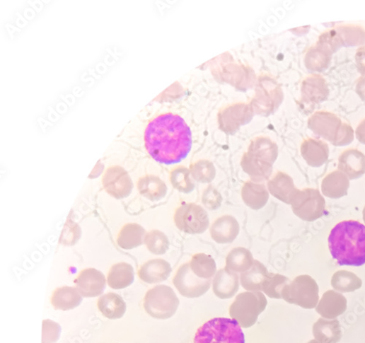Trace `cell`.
<instances>
[{
    "mask_svg": "<svg viewBox=\"0 0 365 343\" xmlns=\"http://www.w3.org/2000/svg\"><path fill=\"white\" fill-rule=\"evenodd\" d=\"M98 307L101 313L110 320L122 318L127 310V305L122 297L112 292L100 297Z\"/></svg>",
    "mask_w": 365,
    "mask_h": 343,
    "instance_id": "obj_31",
    "label": "cell"
},
{
    "mask_svg": "<svg viewBox=\"0 0 365 343\" xmlns=\"http://www.w3.org/2000/svg\"><path fill=\"white\" fill-rule=\"evenodd\" d=\"M289 282V279L282 274L269 273V276L262 286V291L270 298L282 299L283 289Z\"/></svg>",
    "mask_w": 365,
    "mask_h": 343,
    "instance_id": "obj_37",
    "label": "cell"
},
{
    "mask_svg": "<svg viewBox=\"0 0 365 343\" xmlns=\"http://www.w3.org/2000/svg\"><path fill=\"white\" fill-rule=\"evenodd\" d=\"M330 89L325 79L318 74L306 78L302 86L303 99L307 103L319 104L327 100Z\"/></svg>",
    "mask_w": 365,
    "mask_h": 343,
    "instance_id": "obj_19",
    "label": "cell"
},
{
    "mask_svg": "<svg viewBox=\"0 0 365 343\" xmlns=\"http://www.w3.org/2000/svg\"><path fill=\"white\" fill-rule=\"evenodd\" d=\"M176 227L189 235L203 234L210 225L209 214L202 206L195 203H182L174 214Z\"/></svg>",
    "mask_w": 365,
    "mask_h": 343,
    "instance_id": "obj_8",
    "label": "cell"
},
{
    "mask_svg": "<svg viewBox=\"0 0 365 343\" xmlns=\"http://www.w3.org/2000/svg\"><path fill=\"white\" fill-rule=\"evenodd\" d=\"M355 135L359 142L365 145V119H364L357 126L355 131Z\"/></svg>",
    "mask_w": 365,
    "mask_h": 343,
    "instance_id": "obj_44",
    "label": "cell"
},
{
    "mask_svg": "<svg viewBox=\"0 0 365 343\" xmlns=\"http://www.w3.org/2000/svg\"><path fill=\"white\" fill-rule=\"evenodd\" d=\"M61 327L52 320L42 322V343H56L61 334Z\"/></svg>",
    "mask_w": 365,
    "mask_h": 343,
    "instance_id": "obj_40",
    "label": "cell"
},
{
    "mask_svg": "<svg viewBox=\"0 0 365 343\" xmlns=\"http://www.w3.org/2000/svg\"><path fill=\"white\" fill-rule=\"evenodd\" d=\"M83 297L76 288L62 286L57 289L52 296V303L56 310H71L79 307Z\"/></svg>",
    "mask_w": 365,
    "mask_h": 343,
    "instance_id": "obj_28",
    "label": "cell"
},
{
    "mask_svg": "<svg viewBox=\"0 0 365 343\" xmlns=\"http://www.w3.org/2000/svg\"><path fill=\"white\" fill-rule=\"evenodd\" d=\"M243 201L250 209L258 211L265 207L269 200V192L263 184L246 181L241 190Z\"/></svg>",
    "mask_w": 365,
    "mask_h": 343,
    "instance_id": "obj_21",
    "label": "cell"
},
{
    "mask_svg": "<svg viewBox=\"0 0 365 343\" xmlns=\"http://www.w3.org/2000/svg\"><path fill=\"white\" fill-rule=\"evenodd\" d=\"M267 190L272 197L287 204H291L296 194L299 191L296 188L291 177L283 172H278L268 180Z\"/></svg>",
    "mask_w": 365,
    "mask_h": 343,
    "instance_id": "obj_17",
    "label": "cell"
},
{
    "mask_svg": "<svg viewBox=\"0 0 365 343\" xmlns=\"http://www.w3.org/2000/svg\"><path fill=\"white\" fill-rule=\"evenodd\" d=\"M315 339L322 343H337L342 338V330L338 320L318 318L313 327Z\"/></svg>",
    "mask_w": 365,
    "mask_h": 343,
    "instance_id": "obj_26",
    "label": "cell"
},
{
    "mask_svg": "<svg viewBox=\"0 0 365 343\" xmlns=\"http://www.w3.org/2000/svg\"><path fill=\"white\" fill-rule=\"evenodd\" d=\"M355 62L358 73L365 76V47L359 48L355 54Z\"/></svg>",
    "mask_w": 365,
    "mask_h": 343,
    "instance_id": "obj_42",
    "label": "cell"
},
{
    "mask_svg": "<svg viewBox=\"0 0 365 343\" xmlns=\"http://www.w3.org/2000/svg\"><path fill=\"white\" fill-rule=\"evenodd\" d=\"M355 91L361 100L365 103V76H361L357 80Z\"/></svg>",
    "mask_w": 365,
    "mask_h": 343,
    "instance_id": "obj_43",
    "label": "cell"
},
{
    "mask_svg": "<svg viewBox=\"0 0 365 343\" xmlns=\"http://www.w3.org/2000/svg\"><path fill=\"white\" fill-rule=\"evenodd\" d=\"M363 219H364V221L365 223V207H364V209L363 210Z\"/></svg>",
    "mask_w": 365,
    "mask_h": 343,
    "instance_id": "obj_46",
    "label": "cell"
},
{
    "mask_svg": "<svg viewBox=\"0 0 365 343\" xmlns=\"http://www.w3.org/2000/svg\"><path fill=\"white\" fill-rule=\"evenodd\" d=\"M241 328L233 319L215 318L197 330L194 343H245Z\"/></svg>",
    "mask_w": 365,
    "mask_h": 343,
    "instance_id": "obj_4",
    "label": "cell"
},
{
    "mask_svg": "<svg viewBox=\"0 0 365 343\" xmlns=\"http://www.w3.org/2000/svg\"><path fill=\"white\" fill-rule=\"evenodd\" d=\"M291 205L294 214L305 221H313L321 218L325 211V199L315 189L299 190Z\"/></svg>",
    "mask_w": 365,
    "mask_h": 343,
    "instance_id": "obj_9",
    "label": "cell"
},
{
    "mask_svg": "<svg viewBox=\"0 0 365 343\" xmlns=\"http://www.w3.org/2000/svg\"><path fill=\"white\" fill-rule=\"evenodd\" d=\"M173 283L182 296L194 299L199 298L210 289L212 279L198 278L192 271L190 263H186L177 269Z\"/></svg>",
    "mask_w": 365,
    "mask_h": 343,
    "instance_id": "obj_10",
    "label": "cell"
},
{
    "mask_svg": "<svg viewBox=\"0 0 365 343\" xmlns=\"http://www.w3.org/2000/svg\"><path fill=\"white\" fill-rule=\"evenodd\" d=\"M331 284L339 293L353 292L361 287V279L352 272L340 270L332 278Z\"/></svg>",
    "mask_w": 365,
    "mask_h": 343,
    "instance_id": "obj_35",
    "label": "cell"
},
{
    "mask_svg": "<svg viewBox=\"0 0 365 343\" xmlns=\"http://www.w3.org/2000/svg\"><path fill=\"white\" fill-rule=\"evenodd\" d=\"M308 128L315 134L330 142L334 146L343 147L354 139L352 127L328 111H318L308 120Z\"/></svg>",
    "mask_w": 365,
    "mask_h": 343,
    "instance_id": "obj_3",
    "label": "cell"
},
{
    "mask_svg": "<svg viewBox=\"0 0 365 343\" xmlns=\"http://www.w3.org/2000/svg\"><path fill=\"white\" fill-rule=\"evenodd\" d=\"M76 289L82 296L93 298L100 296L106 286L105 274L95 268L82 270L75 280Z\"/></svg>",
    "mask_w": 365,
    "mask_h": 343,
    "instance_id": "obj_12",
    "label": "cell"
},
{
    "mask_svg": "<svg viewBox=\"0 0 365 343\" xmlns=\"http://www.w3.org/2000/svg\"><path fill=\"white\" fill-rule=\"evenodd\" d=\"M172 267L163 259H154L144 263L139 270L140 279L149 284L166 281L170 277Z\"/></svg>",
    "mask_w": 365,
    "mask_h": 343,
    "instance_id": "obj_18",
    "label": "cell"
},
{
    "mask_svg": "<svg viewBox=\"0 0 365 343\" xmlns=\"http://www.w3.org/2000/svg\"><path fill=\"white\" fill-rule=\"evenodd\" d=\"M139 193L147 199L156 202L163 199L168 193L166 182L155 175H146L138 182Z\"/></svg>",
    "mask_w": 365,
    "mask_h": 343,
    "instance_id": "obj_30",
    "label": "cell"
},
{
    "mask_svg": "<svg viewBox=\"0 0 365 343\" xmlns=\"http://www.w3.org/2000/svg\"><path fill=\"white\" fill-rule=\"evenodd\" d=\"M212 239L219 244L232 243L240 233L238 220L229 215L218 218L210 227Z\"/></svg>",
    "mask_w": 365,
    "mask_h": 343,
    "instance_id": "obj_13",
    "label": "cell"
},
{
    "mask_svg": "<svg viewBox=\"0 0 365 343\" xmlns=\"http://www.w3.org/2000/svg\"><path fill=\"white\" fill-rule=\"evenodd\" d=\"M222 199L221 194L213 186H209L205 190L202 196V202L204 207L211 211L219 209Z\"/></svg>",
    "mask_w": 365,
    "mask_h": 343,
    "instance_id": "obj_41",
    "label": "cell"
},
{
    "mask_svg": "<svg viewBox=\"0 0 365 343\" xmlns=\"http://www.w3.org/2000/svg\"><path fill=\"white\" fill-rule=\"evenodd\" d=\"M344 47H362L365 45V29L357 25H340L334 28Z\"/></svg>",
    "mask_w": 365,
    "mask_h": 343,
    "instance_id": "obj_33",
    "label": "cell"
},
{
    "mask_svg": "<svg viewBox=\"0 0 365 343\" xmlns=\"http://www.w3.org/2000/svg\"><path fill=\"white\" fill-rule=\"evenodd\" d=\"M241 167L252 181L258 184L269 180L272 173V165L249 153L244 154Z\"/></svg>",
    "mask_w": 365,
    "mask_h": 343,
    "instance_id": "obj_22",
    "label": "cell"
},
{
    "mask_svg": "<svg viewBox=\"0 0 365 343\" xmlns=\"http://www.w3.org/2000/svg\"><path fill=\"white\" fill-rule=\"evenodd\" d=\"M349 188V178L340 170L328 174L322 184L323 193L332 199H338L347 195Z\"/></svg>",
    "mask_w": 365,
    "mask_h": 343,
    "instance_id": "obj_25",
    "label": "cell"
},
{
    "mask_svg": "<svg viewBox=\"0 0 365 343\" xmlns=\"http://www.w3.org/2000/svg\"><path fill=\"white\" fill-rule=\"evenodd\" d=\"M282 299L304 309L315 308L319 300L318 286L312 277L303 274L296 277L284 288Z\"/></svg>",
    "mask_w": 365,
    "mask_h": 343,
    "instance_id": "obj_7",
    "label": "cell"
},
{
    "mask_svg": "<svg viewBox=\"0 0 365 343\" xmlns=\"http://www.w3.org/2000/svg\"><path fill=\"white\" fill-rule=\"evenodd\" d=\"M134 280L133 267L126 262L112 265L108 274V284L116 290L124 289L131 286Z\"/></svg>",
    "mask_w": 365,
    "mask_h": 343,
    "instance_id": "obj_29",
    "label": "cell"
},
{
    "mask_svg": "<svg viewBox=\"0 0 365 343\" xmlns=\"http://www.w3.org/2000/svg\"><path fill=\"white\" fill-rule=\"evenodd\" d=\"M267 300L261 291L239 293L230 307V315L241 327L248 329L257 322L259 315L266 309Z\"/></svg>",
    "mask_w": 365,
    "mask_h": 343,
    "instance_id": "obj_5",
    "label": "cell"
},
{
    "mask_svg": "<svg viewBox=\"0 0 365 343\" xmlns=\"http://www.w3.org/2000/svg\"><path fill=\"white\" fill-rule=\"evenodd\" d=\"M338 170L350 180L361 177L365 173V155L355 149L344 151L339 156Z\"/></svg>",
    "mask_w": 365,
    "mask_h": 343,
    "instance_id": "obj_16",
    "label": "cell"
},
{
    "mask_svg": "<svg viewBox=\"0 0 365 343\" xmlns=\"http://www.w3.org/2000/svg\"><path fill=\"white\" fill-rule=\"evenodd\" d=\"M239 287L240 278L238 273L225 267L216 272L213 281V291L219 299L233 298L238 291Z\"/></svg>",
    "mask_w": 365,
    "mask_h": 343,
    "instance_id": "obj_15",
    "label": "cell"
},
{
    "mask_svg": "<svg viewBox=\"0 0 365 343\" xmlns=\"http://www.w3.org/2000/svg\"><path fill=\"white\" fill-rule=\"evenodd\" d=\"M179 303L178 297L171 287L158 285L147 291L144 306L153 318L166 320L175 315Z\"/></svg>",
    "mask_w": 365,
    "mask_h": 343,
    "instance_id": "obj_6",
    "label": "cell"
},
{
    "mask_svg": "<svg viewBox=\"0 0 365 343\" xmlns=\"http://www.w3.org/2000/svg\"><path fill=\"white\" fill-rule=\"evenodd\" d=\"M214 165L208 161H200L191 166V175L193 179L202 184H209L216 177Z\"/></svg>",
    "mask_w": 365,
    "mask_h": 343,
    "instance_id": "obj_39",
    "label": "cell"
},
{
    "mask_svg": "<svg viewBox=\"0 0 365 343\" xmlns=\"http://www.w3.org/2000/svg\"><path fill=\"white\" fill-rule=\"evenodd\" d=\"M332 55L331 51L325 45L316 43L306 55V66L311 72H324L330 66Z\"/></svg>",
    "mask_w": 365,
    "mask_h": 343,
    "instance_id": "obj_23",
    "label": "cell"
},
{
    "mask_svg": "<svg viewBox=\"0 0 365 343\" xmlns=\"http://www.w3.org/2000/svg\"><path fill=\"white\" fill-rule=\"evenodd\" d=\"M301 151L307 164L313 168H319L325 165L330 155L328 145L321 140L314 139L305 140L301 145Z\"/></svg>",
    "mask_w": 365,
    "mask_h": 343,
    "instance_id": "obj_20",
    "label": "cell"
},
{
    "mask_svg": "<svg viewBox=\"0 0 365 343\" xmlns=\"http://www.w3.org/2000/svg\"><path fill=\"white\" fill-rule=\"evenodd\" d=\"M308 343H322V342L318 341L317 339H312L310 342H308Z\"/></svg>",
    "mask_w": 365,
    "mask_h": 343,
    "instance_id": "obj_45",
    "label": "cell"
},
{
    "mask_svg": "<svg viewBox=\"0 0 365 343\" xmlns=\"http://www.w3.org/2000/svg\"><path fill=\"white\" fill-rule=\"evenodd\" d=\"M145 146L156 162L167 165L178 164L192 150V132L180 117L173 113L163 114L148 124Z\"/></svg>",
    "mask_w": 365,
    "mask_h": 343,
    "instance_id": "obj_1",
    "label": "cell"
},
{
    "mask_svg": "<svg viewBox=\"0 0 365 343\" xmlns=\"http://www.w3.org/2000/svg\"><path fill=\"white\" fill-rule=\"evenodd\" d=\"M347 309L346 297L334 290L326 291L315 308L319 315L328 320L336 319L337 317L344 313Z\"/></svg>",
    "mask_w": 365,
    "mask_h": 343,
    "instance_id": "obj_14",
    "label": "cell"
},
{
    "mask_svg": "<svg viewBox=\"0 0 365 343\" xmlns=\"http://www.w3.org/2000/svg\"><path fill=\"white\" fill-rule=\"evenodd\" d=\"M329 248L341 266L359 267L365 264V226L357 221H344L332 230Z\"/></svg>",
    "mask_w": 365,
    "mask_h": 343,
    "instance_id": "obj_2",
    "label": "cell"
},
{
    "mask_svg": "<svg viewBox=\"0 0 365 343\" xmlns=\"http://www.w3.org/2000/svg\"><path fill=\"white\" fill-rule=\"evenodd\" d=\"M254 262L253 255L248 249L237 247L226 256L225 268L236 273H243L252 268Z\"/></svg>",
    "mask_w": 365,
    "mask_h": 343,
    "instance_id": "obj_32",
    "label": "cell"
},
{
    "mask_svg": "<svg viewBox=\"0 0 365 343\" xmlns=\"http://www.w3.org/2000/svg\"><path fill=\"white\" fill-rule=\"evenodd\" d=\"M174 189L179 192L190 194L195 189L194 182L190 178V171L184 167H179L173 170L170 177Z\"/></svg>",
    "mask_w": 365,
    "mask_h": 343,
    "instance_id": "obj_38",
    "label": "cell"
},
{
    "mask_svg": "<svg viewBox=\"0 0 365 343\" xmlns=\"http://www.w3.org/2000/svg\"><path fill=\"white\" fill-rule=\"evenodd\" d=\"M269 273L267 267L262 262L255 260L252 268L241 273V285L248 291H262V286Z\"/></svg>",
    "mask_w": 365,
    "mask_h": 343,
    "instance_id": "obj_27",
    "label": "cell"
},
{
    "mask_svg": "<svg viewBox=\"0 0 365 343\" xmlns=\"http://www.w3.org/2000/svg\"><path fill=\"white\" fill-rule=\"evenodd\" d=\"M145 228L137 223L125 224L117 236V245L124 250H132L142 245L146 235Z\"/></svg>",
    "mask_w": 365,
    "mask_h": 343,
    "instance_id": "obj_24",
    "label": "cell"
},
{
    "mask_svg": "<svg viewBox=\"0 0 365 343\" xmlns=\"http://www.w3.org/2000/svg\"><path fill=\"white\" fill-rule=\"evenodd\" d=\"M190 266L195 276L199 279L208 280L216 276V264L210 255L203 253L193 255Z\"/></svg>",
    "mask_w": 365,
    "mask_h": 343,
    "instance_id": "obj_34",
    "label": "cell"
},
{
    "mask_svg": "<svg viewBox=\"0 0 365 343\" xmlns=\"http://www.w3.org/2000/svg\"><path fill=\"white\" fill-rule=\"evenodd\" d=\"M103 186L111 197L122 199L129 197L133 190V182L128 173L122 167L109 168L103 177Z\"/></svg>",
    "mask_w": 365,
    "mask_h": 343,
    "instance_id": "obj_11",
    "label": "cell"
},
{
    "mask_svg": "<svg viewBox=\"0 0 365 343\" xmlns=\"http://www.w3.org/2000/svg\"><path fill=\"white\" fill-rule=\"evenodd\" d=\"M144 244L150 252L154 255H164L170 248V242L167 236L159 231L147 233Z\"/></svg>",
    "mask_w": 365,
    "mask_h": 343,
    "instance_id": "obj_36",
    "label": "cell"
}]
</instances>
